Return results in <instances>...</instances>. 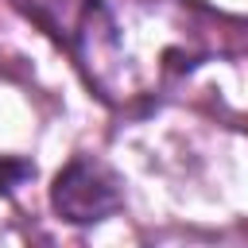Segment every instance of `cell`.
Masks as SVG:
<instances>
[{
    "mask_svg": "<svg viewBox=\"0 0 248 248\" xmlns=\"http://www.w3.org/2000/svg\"><path fill=\"white\" fill-rule=\"evenodd\" d=\"M50 205L70 225H97L124 205L120 178L93 155H74L50 186Z\"/></svg>",
    "mask_w": 248,
    "mask_h": 248,
    "instance_id": "obj_1",
    "label": "cell"
}]
</instances>
